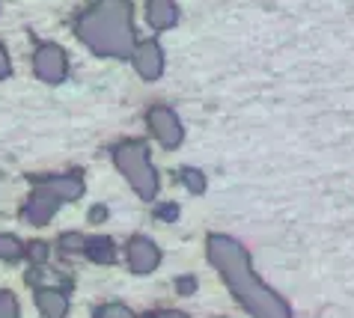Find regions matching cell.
<instances>
[{
	"label": "cell",
	"mask_w": 354,
	"mask_h": 318,
	"mask_svg": "<svg viewBox=\"0 0 354 318\" xmlns=\"http://www.w3.org/2000/svg\"><path fill=\"white\" fill-rule=\"evenodd\" d=\"M173 3L170 0H149V21L155 27H167L173 24Z\"/></svg>",
	"instance_id": "6"
},
{
	"label": "cell",
	"mask_w": 354,
	"mask_h": 318,
	"mask_svg": "<svg viewBox=\"0 0 354 318\" xmlns=\"http://www.w3.org/2000/svg\"><path fill=\"white\" fill-rule=\"evenodd\" d=\"M21 256V244L12 235H0V259H18Z\"/></svg>",
	"instance_id": "8"
},
{
	"label": "cell",
	"mask_w": 354,
	"mask_h": 318,
	"mask_svg": "<svg viewBox=\"0 0 354 318\" xmlns=\"http://www.w3.org/2000/svg\"><path fill=\"white\" fill-rule=\"evenodd\" d=\"M9 72H12V66H9L6 48H3V45H0V81H3V77H9Z\"/></svg>",
	"instance_id": "10"
},
{
	"label": "cell",
	"mask_w": 354,
	"mask_h": 318,
	"mask_svg": "<svg viewBox=\"0 0 354 318\" xmlns=\"http://www.w3.org/2000/svg\"><path fill=\"white\" fill-rule=\"evenodd\" d=\"M134 63H137V72H140L143 77H158L161 75V51H158V45L155 42H146L137 48V57H134Z\"/></svg>",
	"instance_id": "3"
},
{
	"label": "cell",
	"mask_w": 354,
	"mask_h": 318,
	"mask_svg": "<svg viewBox=\"0 0 354 318\" xmlns=\"http://www.w3.org/2000/svg\"><path fill=\"white\" fill-rule=\"evenodd\" d=\"M0 318H18V301L12 292H0Z\"/></svg>",
	"instance_id": "9"
},
{
	"label": "cell",
	"mask_w": 354,
	"mask_h": 318,
	"mask_svg": "<svg viewBox=\"0 0 354 318\" xmlns=\"http://www.w3.org/2000/svg\"><path fill=\"white\" fill-rule=\"evenodd\" d=\"M77 36L98 54L125 57L131 48V6L125 0H98L77 21Z\"/></svg>",
	"instance_id": "1"
},
{
	"label": "cell",
	"mask_w": 354,
	"mask_h": 318,
	"mask_svg": "<svg viewBox=\"0 0 354 318\" xmlns=\"http://www.w3.org/2000/svg\"><path fill=\"white\" fill-rule=\"evenodd\" d=\"M45 256H48V250H45V247H42V244H33V247H30V259H36V262H42V259H45Z\"/></svg>",
	"instance_id": "11"
},
{
	"label": "cell",
	"mask_w": 354,
	"mask_h": 318,
	"mask_svg": "<svg viewBox=\"0 0 354 318\" xmlns=\"http://www.w3.org/2000/svg\"><path fill=\"white\" fill-rule=\"evenodd\" d=\"M149 122H152V128H155V134H158L167 146H173L176 140H179V125H176V119H173L170 111H164V107L152 111V113H149Z\"/></svg>",
	"instance_id": "4"
},
{
	"label": "cell",
	"mask_w": 354,
	"mask_h": 318,
	"mask_svg": "<svg viewBox=\"0 0 354 318\" xmlns=\"http://www.w3.org/2000/svg\"><path fill=\"white\" fill-rule=\"evenodd\" d=\"M33 66H36V75L42 77V81H48V84H57V81H63L66 77V54L57 45H42L39 48Z\"/></svg>",
	"instance_id": "2"
},
{
	"label": "cell",
	"mask_w": 354,
	"mask_h": 318,
	"mask_svg": "<svg viewBox=\"0 0 354 318\" xmlns=\"http://www.w3.org/2000/svg\"><path fill=\"white\" fill-rule=\"evenodd\" d=\"M54 205H57V200L51 194H36L30 208H27V217H30L33 223H42V221H48V214L54 212Z\"/></svg>",
	"instance_id": "5"
},
{
	"label": "cell",
	"mask_w": 354,
	"mask_h": 318,
	"mask_svg": "<svg viewBox=\"0 0 354 318\" xmlns=\"http://www.w3.org/2000/svg\"><path fill=\"white\" fill-rule=\"evenodd\" d=\"M39 306H42V312H48L51 318H60L66 310V301L57 292H42L39 294Z\"/></svg>",
	"instance_id": "7"
}]
</instances>
